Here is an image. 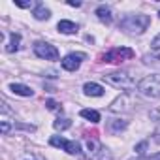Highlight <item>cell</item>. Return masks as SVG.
I'll use <instances>...</instances> for the list:
<instances>
[{"label":"cell","mask_w":160,"mask_h":160,"mask_svg":"<svg viewBox=\"0 0 160 160\" xmlns=\"http://www.w3.org/2000/svg\"><path fill=\"white\" fill-rule=\"evenodd\" d=\"M15 6H19V8H38L40 4L38 2H32V0H30V2H21V0H15Z\"/></svg>","instance_id":"19"},{"label":"cell","mask_w":160,"mask_h":160,"mask_svg":"<svg viewBox=\"0 0 160 160\" xmlns=\"http://www.w3.org/2000/svg\"><path fill=\"white\" fill-rule=\"evenodd\" d=\"M143 62L149 64V66L160 68V47H154L152 51H149V53L143 57Z\"/></svg>","instance_id":"9"},{"label":"cell","mask_w":160,"mask_h":160,"mask_svg":"<svg viewBox=\"0 0 160 160\" xmlns=\"http://www.w3.org/2000/svg\"><path fill=\"white\" fill-rule=\"evenodd\" d=\"M83 92L87 94V96H104V87L102 85H98V83H85V87H83Z\"/></svg>","instance_id":"11"},{"label":"cell","mask_w":160,"mask_h":160,"mask_svg":"<svg viewBox=\"0 0 160 160\" xmlns=\"http://www.w3.org/2000/svg\"><path fill=\"white\" fill-rule=\"evenodd\" d=\"M132 57H134V51L130 47H113L108 53H104L100 58L104 62H124V60H130Z\"/></svg>","instance_id":"5"},{"label":"cell","mask_w":160,"mask_h":160,"mask_svg":"<svg viewBox=\"0 0 160 160\" xmlns=\"http://www.w3.org/2000/svg\"><path fill=\"white\" fill-rule=\"evenodd\" d=\"M0 130H2V134H8V132H10V124H8V121H2V124H0Z\"/></svg>","instance_id":"21"},{"label":"cell","mask_w":160,"mask_h":160,"mask_svg":"<svg viewBox=\"0 0 160 160\" xmlns=\"http://www.w3.org/2000/svg\"><path fill=\"white\" fill-rule=\"evenodd\" d=\"M45 106H47V109H51V111H58L60 108H58V104L55 102V100H47L45 102Z\"/></svg>","instance_id":"20"},{"label":"cell","mask_w":160,"mask_h":160,"mask_svg":"<svg viewBox=\"0 0 160 160\" xmlns=\"http://www.w3.org/2000/svg\"><path fill=\"white\" fill-rule=\"evenodd\" d=\"M49 143H51L53 147L64 149L68 154H79V152H81V145H79L77 141H70V139H64V138H58V136H53V138L49 139Z\"/></svg>","instance_id":"7"},{"label":"cell","mask_w":160,"mask_h":160,"mask_svg":"<svg viewBox=\"0 0 160 160\" xmlns=\"http://www.w3.org/2000/svg\"><path fill=\"white\" fill-rule=\"evenodd\" d=\"M145 160H160V154H152V156H147Z\"/></svg>","instance_id":"24"},{"label":"cell","mask_w":160,"mask_h":160,"mask_svg":"<svg viewBox=\"0 0 160 160\" xmlns=\"http://www.w3.org/2000/svg\"><path fill=\"white\" fill-rule=\"evenodd\" d=\"M10 91H12L13 94H19V96H32V94H34V91H32L30 87L21 85V83H12V85H10Z\"/></svg>","instance_id":"13"},{"label":"cell","mask_w":160,"mask_h":160,"mask_svg":"<svg viewBox=\"0 0 160 160\" xmlns=\"http://www.w3.org/2000/svg\"><path fill=\"white\" fill-rule=\"evenodd\" d=\"M96 17H98L102 23L109 25V23L113 21V15H111V8H109V6H98V8H96Z\"/></svg>","instance_id":"10"},{"label":"cell","mask_w":160,"mask_h":160,"mask_svg":"<svg viewBox=\"0 0 160 160\" xmlns=\"http://www.w3.org/2000/svg\"><path fill=\"white\" fill-rule=\"evenodd\" d=\"M104 79H106V83H109V85H113L115 89H121V91H130V89L136 87V81L126 72H113V73L104 75Z\"/></svg>","instance_id":"3"},{"label":"cell","mask_w":160,"mask_h":160,"mask_svg":"<svg viewBox=\"0 0 160 160\" xmlns=\"http://www.w3.org/2000/svg\"><path fill=\"white\" fill-rule=\"evenodd\" d=\"M53 126H55L57 130H66V128H70V126H72V121H70V119H66V117H58V119L53 122Z\"/></svg>","instance_id":"18"},{"label":"cell","mask_w":160,"mask_h":160,"mask_svg":"<svg viewBox=\"0 0 160 160\" xmlns=\"http://www.w3.org/2000/svg\"><path fill=\"white\" fill-rule=\"evenodd\" d=\"M126 126H128V122L122 121V119H111V121L108 122V130H109L111 134H119V132H122Z\"/></svg>","instance_id":"14"},{"label":"cell","mask_w":160,"mask_h":160,"mask_svg":"<svg viewBox=\"0 0 160 160\" xmlns=\"http://www.w3.org/2000/svg\"><path fill=\"white\" fill-rule=\"evenodd\" d=\"M68 6H73V8H79V6H81V2H68Z\"/></svg>","instance_id":"26"},{"label":"cell","mask_w":160,"mask_h":160,"mask_svg":"<svg viewBox=\"0 0 160 160\" xmlns=\"http://www.w3.org/2000/svg\"><path fill=\"white\" fill-rule=\"evenodd\" d=\"M85 58L83 53H70L62 58V68L68 70V72H75L79 66H81V60Z\"/></svg>","instance_id":"8"},{"label":"cell","mask_w":160,"mask_h":160,"mask_svg":"<svg viewBox=\"0 0 160 160\" xmlns=\"http://www.w3.org/2000/svg\"><path fill=\"white\" fill-rule=\"evenodd\" d=\"M158 15H160V13H158Z\"/></svg>","instance_id":"27"},{"label":"cell","mask_w":160,"mask_h":160,"mask_svg":"<svg viewBox=\"0 0 160 160\" xmlns=\"http://www.w3.org/2000/svg\"><path fill=\"white\" fill-rule=\"evenodd\" d=\"M152 45H154V47H160V34H158V36L152 40Z\"/></svg>","instance_id":"23"},{"label":"cell","mask_w":160,"mask_h":160,"mask_svg":"<svg viewBox=\"0 0 160 160\" xmlns=\"http://www.w3.org/2000/svg\"><path fill=\"white\" fill-rule=\"evenodd\" d=\"M19 43H21V36L15 34V32H12V34H10V43L6 45V51H8V53L17 51V49H19Z\"/></svg>","instance_id":"15"},{"label":"cell","mask_w":160,"mask_h":160,"mask_svg":"<svg viewBox=\"0 0 160 160\" xmlns=\"http://www.w3.org/2000/svg\"><path fill=\"white\" fill-rule=\"evenodd\" d=\"M34 19H38V21H45V19H49V15H51V12L43 6V4H40L36 10H34Z\"/></svg>","instance_id":"16"},{"label":"cell","mask_w":160,"mask_h":160,"mask_svg":"<svg viewBox=\"0 0 160 160\" xmlns=\"http://www.w3.org/2000/svg\"><path fill=\"white\" fill-rule=\"evenodd\" d=\"M81 117L91 121V122H100V113L94 109H81Z\"/></svg>","instance_id":"17"},{"label":"cell","mask_w":160,"mask_h":160,"mask_svg":"<svg viewBox=\"0 0 160 160\" xmlns=\"http://www.w3.org/2000/svg\"><path fill=\"white\" fill-rule=\"evenodd\" d=\"M145 149H147V141H143V143H139V145L136 147V152H139V154H141V152H145Z\"/></svg>","instance_id":"22"},{"label":"cell","mask_w":160,"mask_h":160,"mask_svg":"<svg viewBox=\"0 0 160 160\" xmlns=\"http://www.w3.org/2000/svg\"><path fill=\"white\" fill-rule=\"evenodd\" d=\"M34 53H36V57L45 58V60H57L58 58V49L51 43H45V42H36Z\"/></svg>","instance_id":"6"},{"label":"cell","mask_w":160,"mask_h":160,"mask_svg":"<svg viewBox=\"0 0 160 160\" xmlns=\"http://www.w3.org/2000/svg\"><path fill=\"white\" fill-rule=\"evenodd\" d=\"M85 152L89 160H111L108 149L104 145H100L96 139H85Z\"/></svg>","instance_id":"4"},{"label":"cell","mask_w":160,"mask_h":160,"mask_svg":"<svg viewBox=\"0 0 160 160\" xmlns=\"http://www.w3.org/2000/svg\"><path fill=\"white\" fill-rule=\"evenodd\" d=\"M57 28H58V32H62V34H75L77 30H79V27L75 25V23H72V21H58V25H57Z\"/></svg>","instance_id":"12"},{"label":"cell","mask_w":160,"mask_h":160,"mask_svg":"<svg viewBox=\"0 0 160 160\" xmlns=\"http://www.w3.org/2000/svg\"><path fill=\"white\" fill-rule=\"evenodd\" d=\"M154 136H156V138H154V139H156V141H158V143H160V126H158V128H156V132H154Z\"/></svg>","instance_id":"25"},{"label":"cell","mask_w":160,"mask_h":160,"mask_svg":"<svg viewBox=\"0 0 160 160\" xmlns=\"http://www.w3.org/2000/svg\"><path fill=\"white\" fill-rule=\"evenodd\" d=\"M138 92L147 98H158L160 96V75H147L138 83Z\"/></svg>","instance_id":"2"},{"label":"cell","mask_w":160,"mask_h":160,"mask_svg":"<svg viewBox=\"0 0 160 160\" xmlns=\"http://www.w3.org/2000/svg\"><path fill=\"white\" fill-rule=\"evenodd\" d=\"M149 25H151V19L149 15H143V13H128L119 21V28L124 30L126 34H143Z\"/></svg>","instance_id":"1"}]
</instances>
